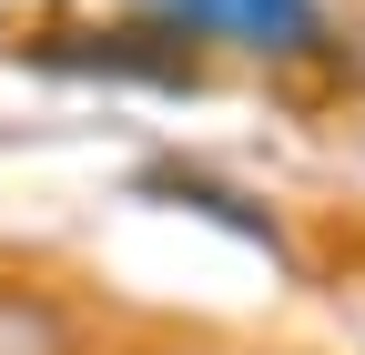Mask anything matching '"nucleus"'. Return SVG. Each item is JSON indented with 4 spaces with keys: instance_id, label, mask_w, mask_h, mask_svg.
I'll list each match as a JSON object with an SVG mask.
<instances>
[{
    "instance_id": "nucleus-1",
    "label": "nucleus",
    "mask_w": 365,
    "mask_h": 355,
    "mask_svg": "<svg viewBox=\"0 0 365 355\" xmlns=\"http://www.w3.org/2000/svg\"><path fill=\"white\" fill-rule=\"evenodd\" d=\"M11 61L21 71H61V81H143V92H193L203 81V51L182 31H163L153 11H132L122 0V21H11Z\"/></svg>"
},
{
    "instance_id": "nucleus-3",
    "label": "nucleus",
    "mask_w": 365,
    "mask_h": 355,
    "mask_svg": "<svg viewBox=\"0 0 365 355\" xmlns=\"http://www.w3.org/2000/svg\"><path fill=\"white\" fill-rule=\"evenodd\" d=\"M0 355H81V325L41 284H0Z\"/></svg>"
},
{
    "instance_id": "nucleus-2",
    "label": "nucleus",
    "mask_w": 365,
    "mask_h": 355,
    "mask_svg": "<svg viewBox=\"0 0 365 355\" xmlns=\"http://www.w3.org/2000/svg\"><path fill=\"white\" fill-rule=\"evenodd\" d=\"M132 11H153L193 51H234L274 81L345 61V0H132Z\"/></svg>"
},
{
    "instance_id": "nucleus-4",
    "label": "nucleus",
    "mask_w": 365,
    "mask_h": 355,
    "mask_svg": "<svg viewBox=\"0 0 365 355\" xmlns=\"http://www.w3.org/2000/svg\"><path fill=\"white\" fill-rule=\"evenodd\" d=\"M153 183H163L173 203H193V213H213V224H234V234H254V244H284V234H274V213H254V203H244L234 183H213V173H193V163H163Z\"/></svg>"
}]
</instances>
